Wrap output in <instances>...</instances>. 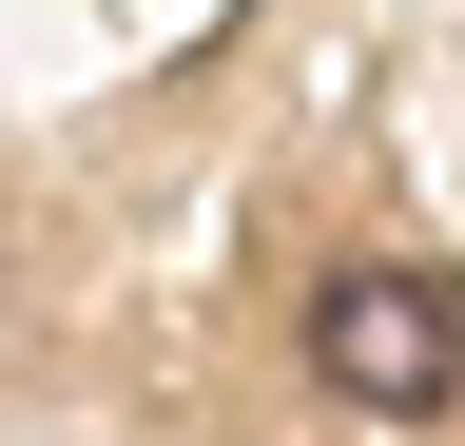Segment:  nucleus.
Wrapping results in <instances>:
<instances>
[{
	"label": "nucleus",
	"mask_w": 465,
	"mask_h": 446,
	"mask_svg": "<svg viewBox=\"0 0 465 446\" xmlns=\"http://www.w3.org/2000/svg\"><path fill=\"white\" fill-rule=\"evenodd\" d=\"M311 388L330 408H369V427H446L465 408V292L446 272H330L311 292Z\"/></svg>",
	"instance_id": "nucleus-1"
}]
</instances>
